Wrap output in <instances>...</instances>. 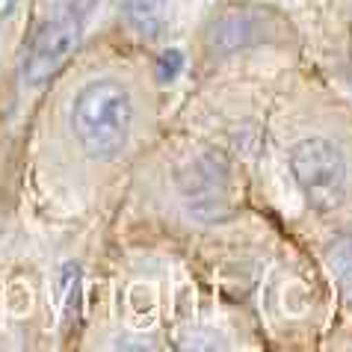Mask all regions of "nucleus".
<instances>
[{"mask_svg": "<svg viewBox=\"0 0 352 352\" xmlns=\"http://www.w3.org/2000/svg\"><path fill=\"white\" fill-rule=\"evenodd\" d=\"M133 128V95L116 77H95L72 101V133L89 157H116Z\"/></svg>", "mask_w": 352, "mask_h": 352, "instance_id": "nucleus-1", "label": "nucleus"}, {"mask_svg": "<svg viewBox=\"0 0 352 352\" xmlns=\"http://www.w3.org/2000/svg\"><path fill=\"white\" fill-rule=\"evenodd\" d=\"M175 184L192 219L219 222L231 213V166L222 151H192L175 169Z\"/></svg>", "mask_w": 352, "mask_h": 352, "instance_id": "nucleus-2", "label": "nucleus"}, {"mask_svg": "<svg viewBox=\"0 0 352 352\" xmlns=\"http://www.w3.org/2000/svg\"><path fill=\"white\" fill-rule=\"evenodd\" d=\"M290 172L296 178L305 199L317 208H335L340 192H344L346 163L335 145L322 136H308L299 140L290 151Z\"/></svg>", "mask_w": 352, "mask_h": 352, "instance_id": "nucleus-3", "label": "nucleus"}, {"mask_svg": "<svg viewBox=\"0 0 352 352\" xmlns=\"http://www.w3.org/2000/svg\"><path fill=\"white\" fill-rule=\"evenodd\" d=\"M80 36H83V9L77 3H65L51 21L38 27L24 60V83L42 86L45 80H51L56 68L72 56Z\"/></svg>", "mask_w": 352, "mask_h": 352, "instance_id": "nucleus-4", "label": "nucleus"}, {"mask_svg": "<svg viewBox=\"0 0 352 352\" xmlns=\"http://www.w3.org/2000/svg\"><path fill=\"white\" fill-rule=\"evenodd\" d=\"M166 0H124V18L136 33L151 36L160 27V15H163Z\"/></svg>", "mask_w": 352, "mask_h": 352, "instance_id": "nucleus-5", "label": "nucleus"}, {"mask_svg": "<svg viewBox=\"0 0 352 352\" xmlns=\"http://www.w3.org/2000/svg\"><path fill=\"white\" fill-rule=\"evenodd\" d=\"M331 261H335V267L340 272V278L344 281H352V237L340 240L335 249H331Z\"/></svg>", "mask_w": 352, "mask_h": 352, "instance_id": "nucleus-6", "label": "nucleus"}, {"mask_svg": "<svg viewBox=\"0 0 352 352\" xmlns=\"http://www.w3.org/2000/svg\"><path fill=\"white\" fill-rule=\"evenodd\" d=\"M178 65H181V56L169 51V54H163V60H160V68H166V77H172V74H178Z\"/></svg>", "mask_w": 352, "mask_h": 352, "instance_id": "nucleus-7", "label": "nucleus"}, {"mask_svg": "<svg viewBox=\"0 0 352 352\" xmlns=\"http://www.w3.org/2000/svg\"><path fill=\"white\" fill-rule=\"evenodd\" d=\"M18 3H21V0H0V21H3V18H9L18 9Z\"/></svg>", "mask_w": 352, "mask_h": 352, "instance_id": "nucleus-8", "label": "nucleus"}]
</instances>
